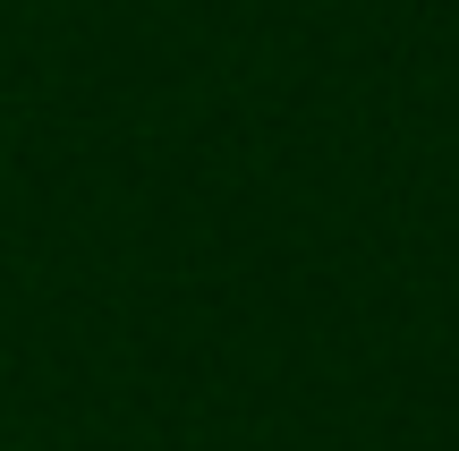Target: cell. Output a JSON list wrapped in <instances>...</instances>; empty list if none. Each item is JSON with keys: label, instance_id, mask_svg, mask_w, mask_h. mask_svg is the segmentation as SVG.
I'll return each instance as SVG.
<instances>
[]
</instances>
